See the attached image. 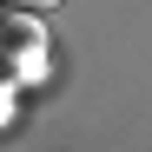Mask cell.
Listing matches in <instances>:
<instances>
[{
  "label": "cell",
  "mask_w": 152,
  "mask_h": 152,
  "mask_svg": "<svg viewBox=\"0 0 152 152\" xmlns=\"http://www.w3.org/2000/svg\"><path fill=\"white\" fill-rule=\"evenodd\" d=\"M13 13H46V7H60V0H7Z\"/></svg>",
  "instance_id": "1"
}]
</instances>
